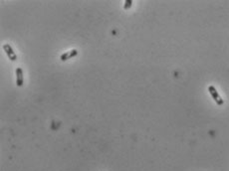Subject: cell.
<instances>
[{
    "label": "cell",
    "instance_id": "1",
    "mask_svg": "<svg viewBox=\"0 0 229 171\" xmlns=\"http://www.w3.org/2000/svg\"><path fill=\"white\" fill-rule=\"evenodd\" d=\"M208 92H209V93L211 95V96H212V99H214L215 101V102L218 105H223V99H221V96H219V93H218V92L216 91V89H215V87H213V86H209L208 87Z\"/></svg>",
    "mask_w": 229,
    "mask_h": 171
},
{
    "label": "cell",
    "instance_id": "4",
    "mask_svg": "<svg viewBox=\"0 0 229 171\" xmlns=\"http://www.w3.org/2000/svg\"><path fill=\"white\" fill-rule=\"evenodd\" d=\"M23 70L21 68H17L16 69V85L17 87H22L23 86Z\"/></svg>",
    "mask_w": 229,
    "mask_h": 171
},
{
    "label": "cell",
    "instance_id": "2",
    "mask_svg": "<svg viewBox=\"0 0 229 171\" xmlns=\"http://www.w3.org/2000/svg\"><path fill=\"white\" fill-rule=\"evenodd\" d=\"M3 50L5 51L6 55H7L8 58L11 61H15L16 59H17V56H16V54L14 53V51L12 50V48H11V46L9 44H4V45H3Z\"/></svg>",
    "mask_w": 229,
    "mask_h": 171
},
{
    "label": "cell",
    "instance_id": "3",
    "mask_svg": "<svg viewBox=\"0 0 229 171\" xmlns=\"http://www.w3.org/2000/svg\"><path fill=\"white\" fill-rule=\"evenodd\" d=\"M77 55H78V51L76 49H73V50H71V51H68V52H66V53L62 54L61 57H60V59H61V61H63V62H64V61H67L69 59H72V58L76 57Z\"/></svg>",
    "mask_w": 229,
    "mask_h": 171
},
{
    "label": "cell",
    "instance_id": "5",
    "mask_svg": "<svg viewBox=\"0 0 229 171\" xmlns=\"http://www.w3.org/2000/svg\"><path fill=\"white\" fill-rule=\"evenodd\" d=\"M132 5H133V0H126L125 5H124V9H125V10H127L129 8L132 7Z\"/></svg>",
    "mask_w": 229,
    "mask_h": 171
}]
</instances>
